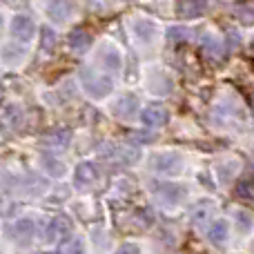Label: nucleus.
<instances>
[{
	"label": "nucleus",
	"instance_id": "nucleus-1",
	"mask_svg": "<svg viewBox=\"0 0 254 254\" xmlns=\"http://www.w3.org/2000/svg\"><path fill=\"white\" fill-rule=\"evenodd\" d=\"M152 192L156 196V201L165 207L181 205L185 201V196H188L183 185H176V183H156V185H152Z\"/></svg>",
	"mask_w": 254,
	"mask_h": 254
},
{
	"label": "nucleus",
	"instance_id": "nucleus-5",
	"mask_svg": "<svg viewBox=\"0 0 254 254\" xmlns=\"http://www.w3.org/2000/svg\"><path fill=\"white\" fill-rule=\"evenodd\" d=\"M147 89L154 94V96H167V94L174 89V83H172V78L165 74V71L156 69V71H149Z\"/></svg>",
	"mask_w": 254,
	"mask_h": 254
},
{
	"label": "nucleus",
	"instance_id": "nucleus-23",
	"mask_svg": "<svg viewBox=\"0 0 254 254\" xmlns=\"http://www.w3.org/2000/svg\"><path fill=\"white\" fill-rule=\"evenodd\" d=\"M65 254H83V243H80L78 239H74V241L65 248Z\"/></svg>",
	"mask_w": 254,
	"mask_h": 254
},
{
	"label": "nucleus",
	"instance_id": "nucleus-3",
	"mask_svg": "<svg viewBox=\"0 0 254 254\" xmlns=\"http://www.w3.org/2000/svg\"><path fill=\"white\" fill-rule=\"evenodd\" d=\"M80 78H83L85 92L94 98H105L107 94H112V89H114V83H112L107 76H98V74H94L92 69H85L83 74H80Z\"/></svg>",
	"mask_w": 254,
	"mask_h": 254
},
{
	"label": "nucleus",
	"instance_id": "nucleus-21",
	"mask_svg": "<svg viewBox=\"0 0 254 254\" xmlns=\"http://www.w3.org/2000/svg\"><path fill=\"white\" fill-rule=\"evenodd\" d=\"M237 16L241 20H254V7H237Z\"/></svg>",
	"mask_w": 254,
	"mask_h": 254
},
{
	"label": "nucleus",
	"instance_id": "nucleus-4",
	"mask_svg": "<svg viewBox=\"0 0 254 254\" xmlns=\"http://www.w3.org/2000/svg\"><path fill=\"white\" fill-rule=\"evenodd\" d=\"M156 31H158V25L152 20V18H134L131 20V34L138 43L143 45H149L154 38H156Z\"/></svg>",
	"mask_w": 254,
	"mask_h": 254
},
{
	"label": "nucleus",
	"instance_id": "nucleus-7",
	"mask_svg": "<svg viewBox=\"0 0 254 254\" xmlns=\"http://www.w3.org/2000/svg\"><path fill=\"white\" fill-rule=\"evenodd\" d=\"M136 112H138V98H136L134 94H123V96L114 103V114H116V119H121V121L134 119Z\"/></svg>",
	"mask_w": 254,
	"mask_h": 254
},
{
	"label": "nucleus",
	"instance_id": "nucleus-15",
	"mask_svg": "<svg viewBox=\"0 0 254 254\" xmlns=\"http://www.w3.org/2000/svg\"><path fill=\"white\" fill-rule=\"evenodd\" d=\"M216 172H219L221 183H232V179L237 176V172H239V163L237 161H225V163H221Z\"/></svg>",
	"mask_w": 254,
	"mask_h": 254
},
{
	"label": "nucleus",
	"instance_id": "nucleus-10",
	"mask_svg": "<svg viewBox=\"0 0 254 254\" xmlns=\"http://www.w3.org/2000/svg\"><path fill=\"white\" fill-rule=\"evenodd\" d=\"M212 212H214L212 201H198L196 205H192V210H190V219H192V223H196V225L207 223V219L212 216Z\"/></svg>",
	"mask_w": 254,
	"mask_h": 254
},
{
	"label": "nucleus",
	"instance_id": "nucleus-20",
	"mask_svg": "<svg viewBox=\"0 0 254 254\" xmlns=\"http://www.w3.org/2000/svg\"><path fill=\"white\" fill-rule=\"evenodd\" d=\"M156 138V134L154 131H134V136H131V140H138V143H152V140Z\"/></svg>",
	"mask_w": 254,
	"mask_h": 254
},
{
	"label": "nucleus",
	"instance_id": "nucleus-8",
	"mask_svg": "<svg viewBox=\"0 0 254 254\" xmlns=\"http://www.w3.org/2000/svg\"><path fill=\"white\" fill-rule=\"evenodd\" d=\"M98 63H103V67H105L107 71H119L121 65H123V56H121L119 47H114V45H103L101 52H98Z\"/></svg>",
	"mask_w": 254,
	"mask_h": 254
},
{
	"label": "nucleus",
	"instance_id": "nucleus-17",
	"mask_svg": "<svg viewBox=\"0 0 254 254\" xmlns=\"http://www.w3.org/2000/svg\"><path fill=\"white\" fill-rule=\"evenodd\" d=\"M188 36H190V31L185 29V27H181V25L170 27V29H167V38H170L172 43H181V40H185Z\"/></svg>",
	"mask_w": 254,
	"mask_h": 254
},
{
	"label": "nucleus",
	"instance_id": "nucleus-9",
	"mask_svg": "<svg viewBox=\"0 0 254 254\" xmlns=\"http://www.w3.org/2000/svg\"><path fill=\"white\" fill-rule=\"evenodd\" d=\"M205 234H207V239H210V243L212 246H223L225 241H228V237H230V225L225 223V221H212L210 223V228L205 230Z\"/></svg>",
	"mask_w": 254,
	"mask_h": 254
},
{
	"label": "nucleus",
	"instance_id": "nucleus-19",
	"mask_svg": "<svg viewBox=\"0 0 254 254\" xmlns=\"http://www.w3.org/2000/svg\"><path fill=\"white\" fill-rule=\"evenodd\" d=\"M254 183H252V181H243V183L241 185H239V190H237V194H239V196H246V198H252L254 196Z\"/></svg>",
	"mask_w": 254,
	"mask_h": 254
},
{
	"label": "nucleus",
	"instance_id": "nucleus-2",
	"mask_svg": "<svg viewBox=\"0 0 254 254\" xmlns=\"http://www.w3.org/2000/svg\"><path fill=\"white\" fill-rule=\"evenodd\" d=\"M183 154L181 152H158L152 156L149 161V167L158 174H176V172L183 170Z\"/></svg>",
	"mask_w": 254,
	"mask_h": 254
},
{
	"label": "nucleus",
	"instance_id": "nucleus-22",
	"mask_svg": "<svg viewBox=\"0 0 254 254\" xmlns=\"http://www.w3.org/2000/svg\"><path fill=\"white\" fill-rule=\"evenodd\" d=\"M114 254H140V250H138L136 243H125V246H121Z\"/></svg>",
	"mask_w": 254,
	"mask_h": 254
},
{
	"label": "nucleus",
	"instance_id": "nucleus-13",
	"mask_svg": "<svg viewBox=\"0 0 254 254\" xmlns=\"http://www.w3.org/2000/svg\"><path fill=\"white\" fill-rule=\"evenodd\" d=\"M98 179V170L94 163H83L76 170V183L78 185H92L94 181Z\"/></svg>",
	"mask_w": 254,
	"mask_h": 254
},
{
	"label": "nucleus",
	"instance_id": "nucleus-14",
	"mask_svg": "<svg viewBox=\"0 0 254 254\" xmlns=\"http://www.w3.org/2000/svg\"><path fill=\"white\" fill-rule=\"evenodd\" d=\"M234 221H237V230L241 234H248L254 228V216L248 210H237L234 212Z\"/></svg>",
	"mask_w": 254,
	"mask_h": 254
},
{
	"label": "nucleus",
	"instance_id": "nucleus-18",
	"mask_svg": "<svg viewBox=\"0 0 254 254\" xmlns=\"http://www.w3.org/2000/svg\"><path fill=\"white\" fill-rule=\"evenodd\" d=\"M69 4L67 2H63V0H58V4H56V9L52 11V16L56 18V20H65V18H69Z\"/></svg>",
	"mask_w": 254,
	"mask_h": 254
},
{
	"label": "nucleus",
	"instance_id": "nucleus-6",
	"mask_svg": "<svg viewBox=\"0 0 254 254\" xmlns=\"http://www.w3.org/2000/svg\"><path fill=\"white\" fill-rule=\"evenodd\" d=\"M167 119H170V114H167V110L161 107V105H149V107H145L143 114H140L143 125L149 127V129H158V127H163L167 123Z\"/></svg>",
	"mask_w": 254,
	"mask_h": 254
},
{
	"label": "nucleus",
	"instance_id": "nucleus-11",
	"mask_svg": "<svg viewBox=\"0 0 254 254\" xmlns=\"http://www.w3.org/2000/svg\"><path fill=\"white\" fill-rule=\"evenodd\" d=\"M179 9L185 18H196L207 9V0H181Z\"/></svg>",
	"mask_w": 254,
	"mask_h": 254
},
{
	"label": "nucleus",
	"instance_id": "nucleus-12",
	"mask_svg": "<svg viewBox=\"0 0 254 254\" xmlns=\"http://www.w3.org/2000/svg\"><path fill=\"white\" fill-rule=\"evenodd\" d=\"M201 45H203V49H205L207 54H212V56H221V54L225 52L223 40L216 38V36L210 34V31H203L201 34Z\"/></svg>",
	"mask_w": 254,
	"mask_h": 254
},
{
	"label": "nucleus",
	"instance_id": "nucleus-16",
	"mask_svg": "<svg viewBox=\"0 0 254 254\" xmlns=\"http://www.w3.org/2000/svg\"><path fill=\"white\" fill-rule=\"evenodd\" d=\"M71 47H74V52H87L89 45H92V38H89V34H85V31H74L69 38Z\"/></svg>",
	"mask_w": 254,
	"mask_h": 254
}]
</instances>
